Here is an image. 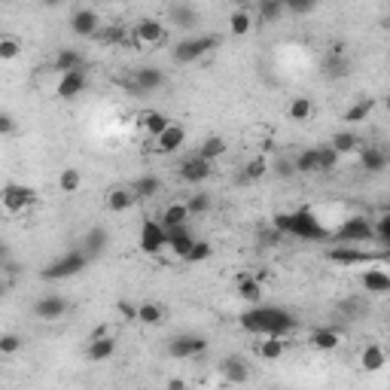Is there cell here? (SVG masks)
<instances>
[{
	"label": "cell",
	"mask_w": 390,
	"mask_h": 390,
	"mask_svg": "<svg viewBox=\"0 0 390 390\" xmlns=\"http://www.w3.org/2000/svg\"><path fill=\"white\" fill-rule=\"evenodd\" d=\"M286 13H296V16H305V13H314L317 4L314 0H293V4H284Z\"/></svg>",
	"instance_id": "816d5d0a"
},
{
	"label": "cell",
	"mask_w": 390,
	"mask_h": 390,
	"mask_svg": "<svg viewBox=\"0 0 390 390\" xmlns=\"http://www.w3.org/2000/svg\"><path fill=\"white\" fill-rule=\"evenodd\" d=\"M4 296H6V286H4V284H0V299H4Z\"/></svg>",
	"instance_id": "680465c9"
},
{
	"label": "cell",
	"mask_w": 390,
	"mask_h": 390,
	"mask_svg": "<svg viewBox=\"0 0 390 390\" xmlns=\"http://www.w3.org/2000/svg\"><path fill=\"white\" fill-rule=\"evenodd\" d=\"M52 67L58 70V74H70V70H83L86 61H83V52L79 49H58L55 58H52Z\"/></svg>",
	"instance_id": "603a6c76"
},
{
	"label": "cell",
	"mask_w": 390,
	"mask_h": 390,
	"mask_svg": "<svg viewBox=\"0 0 390 390\" xmlns=\"http://www.w3.org/2000/svg\"><path fill=\"white\" fill-rule=\"evenodd\" d=\"M89 265V256L83 250H67L61 260H55L52 265H46L43 269V278L46 281H67L74 278V274H79Z\"/></svg>",
	"instance_id": "52a82bcc"
},
{
	"label": "cell",
	"mask_w": 390,
	"mask_h": 390,
	"mask_svg": "<svg viewBox=\"0 0 390 390\" xmlns=\"http://www.w3.org/2000/svg\"><path fill=\"white\" fill-rule=\"evenodd\" d=\"M290 119L293 122H308L314 116V104H311V98H293V104H290Z\"/></svg>",
	"instance_id": "f6af8a7d"
},
{
	"label": "cell",
	"mask_w": 390,
	"mask_h": 390,
	"mask_svg": "<svg viewBox=\"0 0 390 390\" xmlns=\"http://www.w3.org/2000/svg\"><path fill=\"white\" fill-rule=\"evenodd\" d=\"M238 296L256 305V302L262 299V286H260V281L250 278V274H241V278H238Z\"/></svg>",
	"instance_id": "f35d334b"
},
{
	"label": "cell",
	"mask_w": 390,
	"mask_h": 390,
	"mask_svg": "<svg viewBox=\"0 0 390 390\" xmlns=\"http://www.w3.org/2000/svg\"><path fill=\"white\" fill-rule=\"evenodd\" d=\"M323 70H326V77H345V70H347L345 55H326Z\"/></svg>",
	"instance_id": "f907efd6"
},
{
	"label": "cell",
	"mask_w": 390,
	"mask_h": 390,
	"mask_svg": "<svg viewBox=\"0 0 390 390\" xmlns=\"http://www.w3.org/2000/svg\"><path fill=\"white\" fill-rule=\"evenodd\" d=\"M140 250L156 256L165 250V229H162L159 220H143L140 223Z\"/></svg>",
	"instance_id": "5bb4252c"
},
{
	"label": "cell",
	"mask_w": 390,
	"mask_h": 390,
	"mask_svg": "<svg viewBox=\"0 0 390 390\" xmlns=\"http://www.w3.org/2000/svg\"><path fill=\"white\" fill-rule=\"evenodd\" d=\"M326 260L342 265V269H351V265H369V262H378L381 253H372V250H360V247H347V244H335V247L326 250Z\"/></svg>",
	"instance_id": "ba28073f"
},
{
	"label": "cell",
	"mask_w": 390,
	"mask_h": 390,
	"mask_svg": "<svg viewBox=\"0 0 390 390\" xmlns=\"http://www.w3.org/2000/svg\"><path fill=\"white\" fill-rule=\"evenodd\" d=\"M308 342H311V347H317V351H335V347L342 345V335H338L335 326H321V330H314L308 335Z\"/></svg>",
	"instance_id": "d4e9b609"
},
{
	"label": "cell",
	"mask_w": 390,
	"mask_h": 390,
	"mask_svg": "<svg viewBox=\"0 0 390 390\" xmlns=\"http://www.w3.org/2000/svg\"><path fill=\"white\" fill-rule=\"evenodd\" d=\"M241 326L247 333H253V335H262V338H269V335L284 338L296 326V321H293V314L286 311V308L256 305V308H250V311L241 314Z\"/></svg>",
	"instance_id": "6da1fadb"
},
{
	"label": "cell",
	"mask_w": 390,
	"mask_h": 390,
	"mask_svg": "<svg viewBox=\"0 0 390 390\" xmlns=\"http://www.w3.org/2000/svg\"><path fill=\"white\" fill-rule=\"evenodd\" d=\"M186 211H189V220L192 217H201V213H208L211 211V195L208 192H195V195H189L186 201Z\"/></svg>",
	"instance_id": "7dc6e473"
},
{
	"label": "cell",
	"mask_w": 390,
	"mask_h": 390,
	"mask_svg": "<svg viewBox=\"0 0 390 390\" xmlns=\"http://www.w3.org/2000/svg\"><path fill=\"white\" fill-rule=\"evenodd\" d=\"M22 351V338H18L16 333H4L0 335V357H13Z\"/></svg>",
	"instance_id": "681fc988"
},
{
	"label": "cell",
	"mask_w": 390,
	"mask_h": 390,
	"mask_svg": "<svg viewBox=\"0 0 390 390\" xmlns=\"http://www.w3.org/2000/svg\"><path fill=\"white\" fill-rule=\"evenodd\" d=\"M363 290L372 293V296L390 293V274L381 269V265H375V269H366V272H363Z\"/></svg>",
	"instance_id": "44dd1931"
},
{
	"label": "cell",
	"mask_w": 390,
	"mask_h": 390,
	"mask_svg": "<svg viewBox=\"0 0 390 390\" xmlns=\"http://www.w3.org/2000/svg\"><path fill=\"white\" fill-rule=\"evenodd\" d=\"M253 13H250V9L247 6H238V9H235V13L229 16V30H232V34L235 37H244V34H250V30H253Z\"/></svg>",
	"instance_id": "4dcf8cb0"
},
{
	"label": "cell",
	"mask_w": 390,
	"mask_h": 390,
	"mask_svg": "<svg viewBox=\"0 0 390 390\" xmlns=\"http://www.w3.org/2000/svg\"><path fill=\"white\" fill-rule=\"evenodd\" d=\"M335 241L338 244H347V247H357V244H372V220L366 213H354L347 217L342 225L335 229Z\"/></svg>",
	"instance_id": "5b68a950"
},
{
	"label": "cell",
	"mask_w": 390,
	"mask_h": 390,
	"mask_svg": "<svg viewBox=\"0 0 390 390\" xmlns=\"http://www.w3.org/2000/svg\"><path fill=\"white\" fill-rule=\"evenodd\" d=\"M165 86V70L162 67H138L135 74L128 79V91H135V95H150V91H156Z\"/></svg>",
	"instance_id": "30bf717a"
},
{
	"label": "cell",
	"mask_w": 390,
	"mask_h": 390,
	"mask_svg": "<svg viewBox=\"0 0 390 390\" xmlns=\"http://www.w3.org/2000/svg\"><path fill=\"white\" fill-rule=\"evenodd\" d=\"M162 229H174V225H186L189 223V211H186V204L183 201H171L165 211H162Z\"/></svg>",
	"instance_id": "83f0119b"
},
{
	"label": "cell",
	"mask_w": 390,
	"mask_h": 390,
	"mask_svg": "<svg viewBox=\"0 0 390 390\" xmlns=\"http://www.w3.org/2000/svg\"><path fill=\"white\" fill-rule=\"evenodd\" d=\"M6 256H9V247H6V241H0V265L6 262Z\"/></svg>",
	"instance_id": "6f0895ef"
},
{
	"label": "cell",
	"mask_w": 390,
	"mask_h": 390,
	"mask_svg": "<svg viewBox=\"0 0 390 390\" xmlns=\"http://www.w3.org/2000/svg\"><path fill=\"white\" fill-rule=\"evenodd\" d=\"M372 238H375V244L381 250H387L390 247V213L384 211L378 220H372Z\"/></svg>",
	"instance_id": "ab89813d"
},
{
	"label": "cell",
	"mask_w": 390,
	"mask_h": 390,
	"mask_svg": "<svg viewBox=\"0 0 390 390\" xmlns=\"http://www.w3.org/2000/svg\"><path fill=\"white\" fill-rule=\"evenodd\" d=\"M138 122H140V128L147 131L150 138H159L162 131L171 126V119L165 116V113H159V110H143L140 116H138Z\"/></svg>",
	"instance_id": "484cf974"
},
{
	"label": "cell",
	"mask_w": 390,
	"mask_h": 390,
	"mask_svg": "<svg viewBox=\"0 0 390 390\" xmlns=\"http://www.w3.org/2000/svg\"><path fill=\"white\" fill-rule=\"evenodd\" d=\"M265 174H269V159H265V156H253L247 165H244L241 180L244 183H256V180H262Z\"/></svg>",
	"instance_id": "d590c367"
},
{
	"label": "cell",
	"mask_w": 390,
	"mask_h": 390,
	"mask_svg": "<svg viewBox=\"0 0 390 390\" xmlns=\"http://www.w3.org/2000/svg\"><path fill=\"white\" fill-rule=\"evenodd\" d=\"M220 372L229 384H244L250 378V363L244 360V357H225L220 363Z\"/></svg>",
	"instance_id": "ac0fdd59"
},
{
	"label": "cell",
	"mask_w": 390,
	"mask_h": 390,
	"mask_svg": "<svg viewBox=\"0 0 390 390\" xmlns=\"http://www.w3.org/2000/svg\"><path fill=\"white\" fill-rule=\"evenodd\" d=\"M286 13L284 4H278V0H265V4L256 6V16H260V22L262 25H272V22H278V18Z\"/></svg>",
	"instance_id": "7bdbcfd3"
},
{
	"label": "cell",
	"mask_w": 390,
	"mask_h": 390,
	"mask_svg": "<svg viewBox=\"0 0 390 390\" xmlns=\"http://www.w3.org/2000/svg\"><path fill=\"white\" fill-rule=\"evenodd\" d=\"M360 366L366 369V372H381V369L387 366V354L381 345H366V351L360 354Z\"/></svg>",
	"instance_id": "f546056e"
},
{
	"label": "cell",
	"mask_w": 390,
	"mask_h": 390,
	"mask_svg": "<svg viewBox=\"0 0 390 390\" xmlns=\"http://www.w3.org/2000/svg\"><path fill=\"white\" fill-rule=\"evenodd\" d=\"M165 37H168V28L156 16H143L138 25H131V46H135V49L162 46V43H165Z\"/></svg>",
	"instance_id": "277c9868"
},
{
	"label": "cell",
	"mask_w": 390,
	"mask_h": 390,
	"mask_svg": "<svg viewBox=\"0 0 390 390\" xmlns=\"http://www.w3.org/2000/svg\"><path fill=\"white\" fill-rule=\"evenodd\" d=\"M162 189V180L152 177V174H143V177H138L135 183H131V192H135L138 201H147V199H156Z\"/></svg>",
	"instance_id": "f1b7e54d"
},
{
	"label": "cell",
	"mask_w": 390,
	"mask_h": 390,
	"mask_svg": "<svg viewBox=\"0 0 390 390\" xmlns=\"http://www.w3.org/2000/svg\"><path fill=\"white\" fill-rule=\"evenodd\" d=\"M284 351H286V345H284V338H278V335H269V338H262V342H260V357H262V360H281Z\"/></svg>",
	"instance_id": "74e56055"
},
{
	"label": "cell",
	"mask_w": 390,
	"mask_h": 390,
	"mask_svg": "<svg viewBox=\"0 0 390 390\" xmlns=\"http://www.w3.org/2000/svg\"><path fill=\"white\" fill-rule=\"evenodd\" d=\"M135 204H138V199H135V192H131V186H113L107 192V211H113V213H126L135 208Z\"/></svg>",
	"instance_id": "7402d4cb"
},
{
	"label": "cell",
	"mask_w": 390,
	"mask_h": 390,
	"mask_svg": "<svg viewBox=\"0 0 390 390\" xmlns=\"http://www.w3.org/2000/svg\"><path fill=\"white\" fill-rule=\"evenodd\" d=\"M183 143H186V128L177 126V122H171V126L156 138V150L159 152H177Z\"/></svg>",
	"instance_id": "d6986e66"
},
{
	"label": "cell",
	"mask_w": 390,
	"mask_h": 390,
	"mask_svg": "<svg viewBox=\"0 0 390 390\" xmlns=\"http://www.w3.org/2000/svg\"><path fill=\"white\" fill-rule=\"evenodd\" d=\"M317 150V171H323V174H330V171H335L338 168V152L330 147V143H326V147H314Z\"/></svg>",
	"instance_id": "ee69618b"
},
{
	"label": "cell",
	"mask_w": 390,
	"mask_h": 390,
	"mask_svg": "<svg viewBox=\"0 0 390 390\" xmlns=\"http://www.w3.org/2000/svg\"><path fill=\"white\" fill-rule=\"evenodd\" d=\"M360 165L369 174H381L387 168V152L381 147H360Z\"/></svg>",
	"instance_id": "4316f807"
},
{
	"label": "cell",
	"mask_w": 390,
	"mask_h": 390,
	"mask_svg": "<svg viewBox=\"0 0 390 390\" xmlns=\"http://www.w3.org/2000/svg\"><path fill=\"white\" fill-rule=\"evenodd\" d=\"M79 186H83V174H79L77 168H65L58 174V189L65 195H74Z\"/></svg>",
	"instance_id": "b9f144b4"
},
{
	"label": "cell",
	"mask_w": 390,
	"mask_h": 390,
	"mask_svg": "<svg viewBox=\"0 0 390 390\" xmlns=\"http://www.w3.org/2000/svg\"><path fill=\"white\" fill-rule=\"evenodd\" d=\"M211 171H213L211 162H204L201 156H195V152H189V156L177 165L180 180H183V183H189V186H195V183H204V180L211 177Z\"/></svg>",
	"instance_id": "7c38bea8"
},
{
	"label": "cell",
	"mask_w": 390,
	"mask_h": 390,
	"mask_svg": "<svg viewBox=\"0 0 390 390\" xmlns=\"http://www.w3.org/2000/svg\"><path fill=\"white\" fill-rule=\"evenodd\" d=\"M101 25H104V22H101L98 9H91V6H79V9H74V13H70V30H74L77 37L91 40V37L98 34Z\"/></svg>",
	"instance_id": "8fae6325"
},
{
	"label": "cell",
	"mask_w": 390,
	"mask_h": 390,
	"mask_svg": "<svg viewBox=\"0 0 390 390\" xmlns=\"http://www.w3.org/2000/svg\"><path fill=\"white\" fill-rule=\"evenodd\" d=\"M168 22L174 28H192V25H199V9L189 6V4H171L168 6Z\"/></svg>",
	"instance_id": "cb8c5ba5"
},
{
	"label": "cell",
	"mask_w": 390,
	"mask_h": 390,
	"mask_svg": "<svg viewBox=\"0 0 390 390\" xmlns=\"http://www.w3.org/2000/svg\"><path fill=\"white\" fill-rule=\"evenodd\" d=\"M86 86H89V74H86V67H83V70H70V74H61V77H58L55 95H58L61 101H74V98L83 95Z\"/></svg>",
	"instance_id": "4fadbf2b"
},
{
	"label": "cell",
	"mask_w": 390,
	"mask_h": 390,
	"mask_svg": "<svg viewBox=\"0 0 390 390\" xmlns=\"http://www.w3.org/2000/svg\"><path fill=\"white\" fill-rule=\"evenodd\" d=\"M138 321L147 326H159L165 321V311H162V305H156V302H143V305H138Z\"/></svg>",
	"instance_id": "60d3db41"
},
{
	"label": "cell",
	"mask_w": 390,
	"mask_h": 390,
	"mask_svg": "<svg viewBox=\"0 0 390 390\" xmlns=\"http://www.w3.org/2000/svg\"><path fill=\"white\" fill-rule=\"evenodd\" d=\"M211 256H213V247H211L208 241H195V244H192V250L186 253V262L199 265V262H208Z\"/></svg>",
	"instance_id": "c3c4849f"
},
{
	"label": "cell",
	"mask_w": 390,
	"mask_h": 390,
	"mask_svg": "<svg viewBox=\"0 0 390 390\" xmlns=\"http://www.w3.org/2000/svg\"><path fill=\"white\" fill-rule=\"evenodd\" d=\"M104 247H107V229H89V235H86V247H83V253L89 256H98V253H104Z\"/></svg>",
	"instance_id": "8d00e7d4"
},
{
	"label": "cell",
	"mask_w": 390,
	"mask_h": 390,
	"mask_svg": "<svg viewBox=\"0 0 390 390\" xmlns=\"http://www.w3.org/2000/svg\"><path fill=\"white\" fill-rule=\"evenodd\" d=\"M296 174H317V150H302L293 159Z\"/></svg>",
	"instance_id": "bcb514c9"
},
{
	"label": "cell",
	"mask_w": 390,
	"mask_h": 390,
	"mask_svg": "<svg viewBox=\"0 0 390 390\" xmlns=\"http://www.w3.org/2000/svg\"><path fill=\"white\" fill-rule=\"evenodd\" d=\"M272 225H274V232L293 235V238H302V241H326L330 238V229H326L321 223V217L308 208L278 213V217L272 220Z\"/></svg>",
	"instance_id": "7a4b0ae2"
},
{
	"label": "cell",
	"mask_w": 390,
	"mask_h": 390,
	"mask_svg": "<svg viewBox=\"0 0 390 390\" xmlns=\"http://www.w3.org/2000/svg\"><path fill=\"white\" fill-rule=\"evenodd\" d=\"M269 171H274V174H278V177H293V174H296V168H293V159H278V162H274V165H269Z\"/></svg>",
	"instance_id": "f5cc1de1"
},
{
	"label": "cell",
	"mask_w": 390,
	"mask_h": 390,
	"mask_svg": "<svg viewBox=\"0 0 390 390\" xmlns=\"http://www.w3.org/2000/svg\"><path fill=\"white\" fill-rule=\"evenodd\" d=\"M22 37H16V34H0V61H16L18 55H22Z\"/></svg>",
	"instance_id": "836d02e7"
},
{
	"label": "cell",
	"mask_w": 390,
	"mask_h": 390,
	"mask_svg": "<svg viewBox=\"0 0 390 390\" xmlns=\"http://www.w3.org/2000/svg\"><path fill=\"white\" fill-rule=\"evenodd\" d=\"M119 314H122V321H138V305L119 302Z\"/></svg>",
	"instance_id": "db71d44e"
},
{
	"label": "cell",
	"mask_w": 390,
	"mask_h": 390,
	"mask_svg": "<svg viewBox=\"0 0 390 390\" xmlns=\"http://www.w3.org/2000/svg\"><path fill=\"white\" fill-rule=\"evenodd\" d=\"M67 311H70V302L58 293L43 296V299H37V305H34V314L40 317V321H61Z\"/></svg>",
	"instance_id": "9a60e30c"
},
{
	"label": "cell",
	"mask_w": 390,
	"mask_h": 390,
	"mask_svg": "<svg viewBox=\"0 0 390 390\" xmlns=\"http://www.w3.org/2000/svg\"><path fill=\"white\" fill-rule=\"evenodd\" d=\"M37 201V192L30 186H22V183H6L0 189V211L6 217H22V213Z\"/></svg>",
	"instance_id": "8992f818"
},
{
	"label": "cell",
	"mask_w": 390,
	"mask_h": 390,
	"mask_svg": "<svg viewBox=\"0 0 390 390\" xmlns=\"http://www.w3.org/2000/svg\"><path fill=\"white\" fill-rule=\"evenodd\" d=\"M16 131V119L9 113H0V135H13Z\"/></svg>",
	"instance_id": "11a10c76"
},
{
	"label": "cell",
	"mask_w": 390,
	"mask_h": 390,
	"mask_svg": "<svg viewBox=\"0 0 390 390\" xmlns=\"http://www.w3.org/2000/svg\"><path fill=\"white\" fill-rule=\"evenodd\" d=\"M113 354H116V338H113V335H95L89 342V347H86V357H89L91 363L110 360Z\"/></svg>",
	"instance_id": "ffe728a7"
},
{
	"label": "cell",
	"mask_w": 390,
	"mask_h": 390,
	"mask_svg": "<svg viewBox=\"0 0 390 390\" xmlns=\"http://www.w3.org/2000/svg\"><path fill=\"white\" fill-rule=\"evenodd\" d=\"M91 40L101 46H131V30L126 25H101Z\"/></svg>",
	"instance_id": "e0dca14e"
},
{
	"label": "cell",
	"mask_w": 390,
	"mask_h": 390,
	"mask_svg": "<svg viewBox=\"0 0 390 390\" xmlns=\"http://www.w3.org/2000/svg\"><path fill=\"white\" fill-rule=\"evenodd\" d=\"M204 351H208V338L195 335V333H183L177 338H171V345H168V354L174 360H192V357H199Z\"/></svg>",
	"instance_id": "9c48e42d"
},
{
	"label": "cell",
	"mask_w": 390,
	"mask_h": 390,
	"mask_svg": "<svg viewBox=\"0 0 390 390\" xmlns=\"http://www.w3.org/2000/svg\"><path fill=\"white\" fill-rule=\"evenodd\" d=\"M168 390H186V381H180V378H171V381H168Z\"/></svg>",
	"instance_id": "9f6ffc18"
},
{
	"label": "cell",
	"mask_w": 390,
	"mask_h": 390,
	"mask_svg": "<svg viewBox=\"0 0 390 390\" xmlns=\"http://www.w3.org/2000/svg\"><path fill=\"white\" fill-rule=\"evenodd\" d=\"M330 147L338 152V156H347V152H357L363 147V140L354 135V131H338V135H333Z\"/></svg>",
	"instance_id": "d6a6232c"
},
{
	"label": "cell",
	"mask_w": 390,
	"mask_h": 390,
	"mask_svg": "<svg viewBox=\"0 0 390 390\" xmlns=\"http://www.w3.org/2000/svg\"><path fill=\"white\" fill-rule=\"evenodd\" d=\"M223 40L217 34H199V37H186L180 40L177 46H174V61L177 65H195L199 58H204L208 52H213V49H220Z\"/></svg>",
	"instance_id": "3957f363"
},
{
	"label": "cell",
	"mask_w": 390,
	"mask_h": 390,
	"mask_svg": "<svg viewBox=\"0 0 390 390\" xmlns=\"http://www.w3.org/2000/svg\"><path fill=\"white\" fill-rule=\"evenodd\" d=\"M192 244H195V235L189 232V225H174V229H165V247H171V253L180 256V260H186Z\"/></svg>",
	"instance_id": "2e32d148"
},
{
	"label": "cell",
	"mask_w": 390,
	"mask_h": 390,
	"mask_svg": "<svg viewBox=\"0 0 390 390\" xmlns=\"http://www.w3.org/2000/svg\"><path fill=\"white\" fill-rule=\"evenodd\" d=\"M372 110H375V98H357L354 104L345 110V116H342V119H345V122H363Z\"/></svg>",
	"instance_id": "e575fe53"
},
{
	"label": "cell",
	"mask_w": 390,
	"mask_h": 390,
	"mask_svg": "<svg viewBox=\"0 0 390 390\" xmlns=\"http://www.w3.org/2000/svg\"><path fill=\"white\" fill-rule=\"evenodd\" d=\"M223 152H225V140H223L220 135H211V138L201 140V147L195 150V156H201L204 162H211V165H213V162H217Z\"/></svg>",
	"instance_id": "1f68e13d"
}]
</instances>
